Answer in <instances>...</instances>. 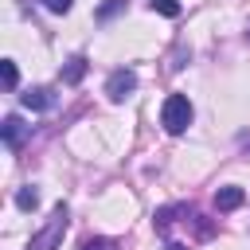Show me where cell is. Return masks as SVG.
Segmentation results:
<instances>
[{
  "instance_id": "cell-1",
  "label": "cell",
  "mask_w": 250,
  "mask_h": 250,
  "mask_svg": "<svg viewBox=\"0 0 250 250\" xmlns=\"http://www.w3.org/2000/svg\"><path fill=\"white\" fill-rule=\"evenodd\" d=\"M66 223H70L66 203H55V207H51V215H47V223L27 238V246H23V250H59V242H62V234H66Z\"/></svg>"
},
{
  "instance_id": "cell-2",
  "label": "cell",
  "mask_w": 250,
  "mask_h": 250,
  "mask_svg": "<svg viewBox=\"0 0 250 250\" xmlns=\"http://www.w3.org/2000/svg\"><path fill=\"white\" fill-rule=\"evenodd\" d=\"M191 121H195V105H191V98H188V94H168L164 105H160V125H164V133L180 137V133H188Z\"/></svg>"
},
{
  "instance_id": "cell-3",
  "label": "cell",
  "mask_w": 250,
  "mask_h": 250,
  "mask_svg": "<svg viewBox=\"0 0 250 250\" xmlns=\"http://www.w3.org/2000/svg\"><path fill=\"white\" fill-rule=\"evenodd\" d=\"M133 90H137V70H133V66L109 70V78H105V98H109V102H125Z\"/></svg>"
},
{
  "instance_id": "cell-4",
  "label": "cell",
  "mask_w": 250,
  "mask_h": 250,
  "mask_svg": "<svg viewBox=\"0 0 250 250\" xmlns=\"http://www.w3.org/2000/svg\"><path fill=\"white\" fill-rule=\"evenodd\" d=\"M27 137H31V125H23V117H20V113H8V117L0 121V141H4L12 152H16Z\"/></svg>"
},
{
  "instance_id": "cell-5",
  "label": "cell",
  "mask_w": 250,
  "mask_h": 250,
  "mask_svg": "<svg viewBox=\"0 0 250 250\" xmlns=\"http://www.w3.org/2000/svg\"><path fill=\"white\" fill-rule=\"evenodd\" d=\"M20 102H23L27 109H35V113H47V109L55 105V90H51V86H31L27 94H20Z\"/></svg>"
},
{
  "instance_id": "cell-6",
  "label": "cell",
  "mask_w": 250,
  "mask_h": 250,
  "mask_svg": "<svg viewBox=\"0 0 250 250\" xmlns=\"http://www.w3.org/2000/svg\"><path fill=\"white\" fill-rule=\"evenodd\" d=\"M242 203H246V191L234 188V184H227V188L215 191V211H238Z\"/></svg>"
},
{
  "instance_id": "cell-7",
  "label": "cell",
  "mask_w": 250,
  "mask_h": 250,
  "mask_svg": "<svg viewBox=\"0 0 250 250\" xmlns=\"http://www.w3.org/2000/svg\"><path fill=\"white\" fill-rule=\"evenodd\" d=\"M86 66H90V62H86V55H70V59H66V66L59 70V78H62L66 86H78V82L86 78Z\"/></svg>"
},
{
  "instance_id": "cell-8",
  "label": "cell",
  "mask_w": 250,
  "mask_h": 250,
  "mask_svg": "<svg viewBox=\"0 0 250 250\" xmlns=\"http://www.w3.org/2000/svg\"><path fill=\"white\" fill-rule=\"evenodd\" d=\"M188 207H191V203H168V207H160V211L152 215V227H156L160 234H168V227L176 223V215H184Z\"/></svg>"
},
{
  "instance_id": "cell-9",
  "label": "cell",
  "mask_w": 250,
  "mask_h": 250,
  "mask_svg": "<svg viewBox=\"0 0 250 250\" xmlns=\"http://www.w3.org/2000/svg\"><path fill=\"white\" fill-rule=\"evenodd\" d=\"M0 74H4V90L12 94V90L20 86V66H16V59H0Z\"/></svg>"
},
{
  "instance_id": "cell-10",
  "label": "cell",
  "mask_w": 250,
  "mask_h": 250,
  "mask_svg": "<svg viewBox=\"0 0 250 250\" xmlns=\"http://www.w3.org/2000/svg\"><path fill=\"white\" fill-rule=\"evenodd\" d=\"M16 207H20V211H35V207H39V188H31V184L20 188V191H16Z\"/></svg>"
},
{
  "instance_id": "cell-11",
  "label": "cell",
  "mask_w": 250,
  "mask_h": 250,
  "mask_svg": "<svg viewBox=\"0 0 250 250\" xmlns=\"http://www.w3.org/2000/svg\"><path fill=\"white\" fill-rule=\"evenodd\" d=\"M117 12H125V0H105V4L94 12V20H98V23H109Z\"/></svg>"
},
{
  "instance_id": "cell-12",
  "label": "cell",
  "mask_w": 250,
  "mask_h": 250,
  "mask_svg": "<svg viewBox=\"0 0 250 250\" xmlns=\"http://www.w3.org/2000/svg\"><path fill=\"white\" fill-rule=\"evenodd\" d=\"M148 8L152 12H160V16H168V20H176L184 8H180V0H148Z\"/></svg>"
},
{
  "instance_id": "cell-13",
  "label": "cell",
  "mask_w": 250,
  "mask_h": 250,
  "mask_svg": "<svg viewBox=\"0 0 250 250\" xmlns=\"http://www.w3.org/2000/svg\"><path fill=\"white\" fill-rule=\"evenodd\" d=\"M39 4H43L51 16H66V12L74 8V0H39Z\"/></svg>"
},
{
  "instance_id": "cell-14",
  "label": "cell",
  "mask_w": 250,
  "mask_h": 250,
  "mask_svg": "<svg viewBox=\"0 0 250 250\" xmlns=\"http://www.w3.org/2000/svg\"><path fill=\"white\" fill-rule=\"evenodd\" d=\"M78 250H113V238H86Z\"/></svg>"
},
{
  "instance_id": "cell-15",
  "label": "cell",
  "mask_w": 250,
  "mask_h": 250,
  "mask_svg": "<svg viewBox=\"0 0 250 250\" xmlns=\"http://www.w3.org/2000/svg\"><path fill=\"white\" fill-rule=\"evenodd\" d=\"M238 145H242V148H250V133H238Z\"/></svg>"
},
{
  "instance_id": "cell-16",
  "label": "cell",
  "mask_w": 250,
  "mask_h": 250,
  "mask_svg": "<svg viewBox=\"0 0 250 250\" xmlns=\"http://www.w3.org/2000/svg\"><path fill=\"white\" fill-rule=\"evenodd\" d=\"M168 250H188V246H180V242H168Z\"/></svg>"
},
{
  "instance_id": "cell-17",
  "label": "cell",
  "mask_w": 250,
  "mask_h": 250,
  "mask_svg": "<svg viewBox=\"0 0 250 250\" xmlns=\"http://www.w3.org/2000/svg\"><path fill=\"white\" fill-rule=\"evenodd\" d=\"M246 39H250V31H246Z\"/></svg>"
}]
</instances>
